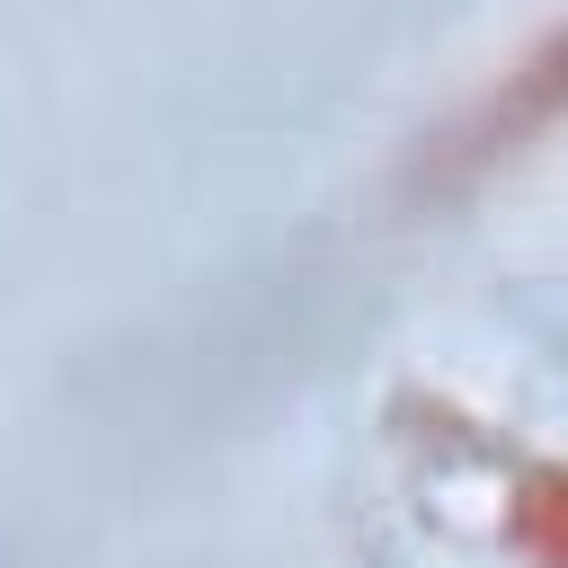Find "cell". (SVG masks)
Returning <instances> with one entry per match:
<instances>
[{
  "label": "cell",
  "instance_id": "cell-1",
  "mask_svg": "<svg viewBox=\"0 0 568 568\" xmlns=\"http://www.w3.org/2000/svg\"><path fill=\"white\" fill-rule=\"evenodd\" d=\"M524 532L541 541L550 568H568V470H559V462L524 479Z\"/></svg>",
  "mask_w": 568,
  "mask_h": 568
}]
</instances>
